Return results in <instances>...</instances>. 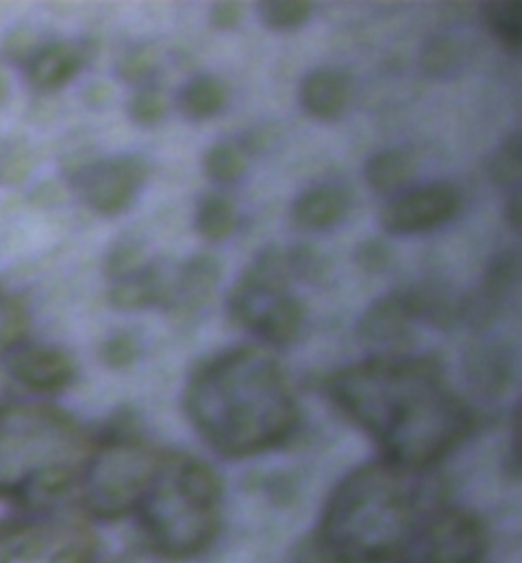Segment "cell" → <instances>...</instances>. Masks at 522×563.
Listing matches in <instances>:
<instances>
[{
    "mask_svg": "<svg viewBox=\"0 0 522 563\" xmlns=\"http://www.w3.org/2000/svg\"><path fill=\"white\" fill-rule=\"evenodd\" d=\"M323 386L380 443L388 462L409 470L437 464L474 429V410L431 355H380L333 372Z\"/></svg>",
    "mask_w": 522,
    "mask_h": 563,
    "instance_id": "obj_1",
    "label": "cell"
},
{
    "mask_svg": "<svg viewBox=\"0 0 522 563\" xmlns=\"http://www.w3.org/2000/svg\"><path fill=\"white\" fill-rule=\"evenodd\" d=\"M198 433L229 457L280 448L298 424L297 398L278 360L259 347H237L204 362L184 393Z\"/></svg>",
    "mask_w": 522,
    "mask_h": 563,
    "instance_id": "obj_2",
    "label": "cell"
},
{
    "mask_svg": "<svg viewBox=\"0 0 522 563\" xmlns=\"http://www.w3.org/2000/svg\"><path fill=\"white\" fill-rule=\"evenodd\" d=\"M419 470L388 460L355 470L326 505L319 533L331 563L404 560L424 521V484Z\"/></svg>",
    "mask_w": 522,
    "mask_h": 563,
    "instance_id": "obj_3",
    "label": "cell"
},
{
    "mask_svg": "<svg viewBox=\"0 0 522 563\" xmlns=\"http://www.w3.org/2000/svg\"><path fill=\"white\" fill-rule=\"evenodd\" d=\"M137 512L152 548L186 560L207 550L221 522V479L188 455L166 453Z\"/></svg>",
    "mask_w": 522,
    "mask_h": 563,
    "instance_id": "obj_4",
    "label": "cell"
},
{
    "mask_svg": "<svg viewBox=\"0 0 522 563\" xmlns=\"http://www.w3.org/2000/svg\"><path fill=\"white\" fill-rule=\"evenodd\" d=\"M85 453V437L66 415L35 407L0 410V484L59 494L70 486Z\"/></svg>",
    "mask_w": 522,
    "mask_h": 563,
    "instance_id": "obj_5",
    "label": "cell"
},
{
    "mask_svg": "<svg viewBox=\"0 0 522 563\" xmlns=\"http://www.w3.org/2000/svg\"><path fill=\"white\" fill-rule=\"evenodd\" d=\"M164 457L166 453L135 439H116L104 445L88 472V505L102 517H123L137 510Z\"/></svg>",
    "mask_w": 522,
    "mask_h": 563,
    "instance_id": "obj_6",
    "label": "cell"
},
{
    "mask_svg": "<svg viewBox=\"0 0 522 563\" xmlns=\"http://www.w3.org/2000/svg\"><path fill=\"white\" fill-rule=\"evenodd\" d=\"M486 533L466 510L433 507L404 555L409 563H484Z\"/></svg>",
    "mask_w": 522,
    "mask_h": 563,
    "instance_id": "obj_7",
    "label": "cell"
},
{
    "mask_svg": "<svg viewBox=\"0 0 522 563\" xmlns=\"http://www.w3.org/2000/svg\"><path fill=\"white\" fill-rule=\"evenodd\" d=\"M288 260L280 247H266L255 257L254 264L241 274L226 298L231 319L247 329H254L257 317L268 309L274 300L286 296L290 284Z\"/></svg>",
    "mask_w": 522,
    "mask_h": 563,
    "instance_id": "obj_8",
    "label": "cell"
},
{
    "mask_svg": "<svg viewBox=\"0 0 522 563\" xmlns=\"http://www.w3.org/2000/svg\"><path fill=\"white\" fill-rule=\"evenodd\" d=\"M459 209L462 195L455 186L429 184L386 205L380 214V223L388 233L412 235L449 223Z\"/></svg>",
    "mask_w": 522,
    "mask_h": 563,
    "instance_id": "obj_9",
    "label": "cell"
},
{
    "mask_svg": "<svg viewBox=\"0 0 522 563\" xmlns=\"http://www.w3.org/2000/svg\"><path fill=\"white\" fill-rule=\"evenodd\" d=\"M147 164L135 155L104 162L86 176V198L97 211L104 214L125 211L147 180Z\"/></svg>",
    "mask_w": 522,
    "mask_h": 563,
    "instance_id": "obj_10",
    "label": "cell"
},
{
    "mask_svg": "<svg viewBox=\"0 0 522 563\" xmlns=\"http://www.w3.org/2000/svg\"><path fill=\"white\" fill-rule=\"evenodd\" d=\"M221 280V264L214 255H192L182 266L171 269L166 309L176 319H190L212 298Z\"/></svg>",
    "mask_w": 522,
    "mask_h": 563,
    "instance_id": "obj_11",
    "label": "cell"
},
{
    "mask_svg": "<svg viewBox=\"0 0 522 563\" xmlns=\"http://www.w3.org/2000/svg\"><path fill=\"white\" fill-rule=\"evenodd\" d=\"M519 276H521V262L514 252H502L492 257L481 282L480 292L471 300L462 302V312H466L474 327L486 329L492 324L496 317L500 314L504 300L514 290Z\"/></svg>",
    "mask_w": 522,
    "mask_h": 563,
    "instance_id": "obj_12",
    "label": "cell"
},
{
    "mask_svg": "<svg viewBox=\"0 0 522 563\" xmlns=\"http://www.w3.org/2000/svg\"><path fill=\"white\" fill-rule=\"evenodd\" d=\"M419 319L410 292H396L376 300L357 321V333L369 345H392L409 338Z\"/></svg>",
    "mask_w": 522,
    "mask_h": 563,
    "instance_id": "obj_13",
    "label": "cell"
},
{
    "mask_svg": "<svg viewBox=\"0 0 522 563\" xmlns=\"http://www.w3.org/2000/svg\"><path fill=\"white\" fill-rule=\"evenodd\" d=\"M466 378L484 396H504L514 378V357L502 341H480L464 357Z\"/></svg>",
    "mask_w": 522,
    "mask_h": 563,
    "instance_id": "obj_14",
    "label": "cell"
},
{
    "mask_svg": "<svg viewBox=\"0 0 522 563\" xmlns=\"http://www.w3.org/2000/svg\"><path fill=\"white\" fill-rule=\"evenodd\" d=\"M13 374L31 390L54 393L70 384L74 364L66 353L37 347L14 357Z\"/></svg>",
    "mask_w": 522,
    "mask_h": 563,
    "instance_id": "obj_15",
    "label": "cell"
},
{
    "mask_svg": "<svg viewBox=\"0 0 522 563\" xmlns=\"http://www.w3.org/2000/svg\"><path fill=\"white\" fill-rule=\"evenodd\" d=\"M171 269L166 266H145L135 276L116 282L111 290V302L116 309H145L152 305H166L170 288Z\"/></svg>",
    "mask_w": 522,
    "mask_h": 563,
    "instance_id": "obj_16",
    "label": "cell"
},
{
    "mask_svg": "<svg viewBox=\"0 0 522 563\" xmlns=\"http://www.w3.org/2000/svg\"><path fill=\"white\" fill-rule=\"evenodd\" d=\"M349 88L335 70H314L302 80L300 102L307 113L316 119H335L345 109Z\"/></svg>",
    "mask_w": 522,
    "mask_h": 563,
    "instance_id": "obj_17",
    "label": "cell"
},
{
    "mask_svg": "<svg viewBox=\"0 0 522 563\" xmlns=\"http://www.w3.org/2000/svg\"><path fill=\"white\" fill-rule=\"evenodd\" d=\"M345 209H347V200L340 188L321 186L300 195L295 200L290 214H292V223L298 229L319 231V229L335 225L345 214Z\"/></svg>",
    "mask_w": 522,
    "mask_h": 563,
    "instance_id": "obj_18",
    "label": "cell"
},
{
    "mask_svg": "<svg viewBox=\"0 0 522 563\" xmlns=\"http://www.w3.org/2000/svg\"><path fill=\"white\" fill-rule=\"evenodd\" d=\"M419 168L417 157L409 150H384L380 154L374 155L366 166V183L371 190L390 195L414 178Z\"/></svg>",
    "mask_w": 522,
    "mask_h": 563,
    "instance_id": "obj_19",
    "label": "cell"
},
{
    "mask_svg": "<svg viewBox=\"0 0 522 563\" xmlns=\"http://www.w3.org/2000/svg\"><path fill=\"white\" fill-rule=\"evenodd\" d=\"M302 319H304L302 302L295 296L286 295L274 300L268 309L257 317L254 331L271 345L284 347L297 338Z\"/></svg>",
    "mask_w": 522,
    "mask_h": 563,
    "instance_id": "obj_20",
    "label": "cell"
},
{
    "mask_svg": "<svg viewBox=\"0 0 522 563\" xmlns=\"http://www.w3.org/2000/svg\"><path fill=\"white\" fill-rule=\"evenodd\" d=\"M78 52L66 45L56 43L45 47L31 64V80L40 88H56L66 85L76 71L80 70Z\"/></svg>",
    "mask_w": 522,
    "mask_h": 563,
    "instance_id": "obj_21",
    "label": "cell"
},
{
    "mask_svg": "<svg viewBox=\"0 0 522 563\" xmlns=\"http://www.w3.org/2000/svg\"><path fill=\"white\" fill-rule=\"evenodd\" d=\"M226 102V88L219 78L212 76H200L190 80L184 86L180 92V111L188 119H209L214 113H219Z\"/></svg>",
    "mask_w": 522,
    "mask_h": 563,
    "instance_id": "obj_22",
    "label": "cell"
},
{
    "mask_svg": "<svg viewBox=\"0 0 522 563\" xmlns=\"http://www.w3.org/2000/svg\"><path fill=\"white\" fill-rule=\"evenodd\" d=\"M481 16L504 47L519 52L522 43L521 0H492L481 4Z\"/></svg>",
    "mask_w": 522,
    "mask_h": 563,
    "instance_id": "obj_23",
    "label": "cell"
},
{
    "mask_svg": "<svg viewBox=\"0 0 522 563\" xmlns=\"http://www.w3.org/2000/svg\"><path fill=\"white\" fill-rule=\"evenodd\" d=\"M235 207L229 198L211 195L198 207V233L209 241H223L235 231Z\"/></svg>",
    "mask_w": 522,
    "mask_h": 563,
    "instance_id": "obj_24",
    "label": "cell"
},
{
    "mask_svg": "<svg viewBox=\"0 0 522 563\" xmlns=\"http://www.w3.org/2000/svg\"><path fill=\"white\" fill-rule=\"evenodd\" d=\"M259 19L274 31H292L302 27L312 14L309 0H266L257 4Z\"/></svg>",
    "mask_w": 522,
    "mask_h": 563,
    "instance_id": "obj_25",
    "label": "cell"
},
{
    "mask_svg": "<svg viewBox=\"0 0 522 563\" xmlns=\"http://www.w3.org/2000/svg\"><path fill=\"white\" fill-rule=\"evenodd\" d=\"M207 176L214 183H235L247 168L245 152L233 143H216L202 157Z\"/></svg>",
    "mask_w": 522,
    "mask_h": 563,
    "instance_id": "obj_26",
    "label": "cell"
},
{
    "mask_svg": "<svg viewBox=\"0 0 522 563\" xmlns=\"http://www.w3.org/2000/svg\"><path fill=\"white\" fill-rule=\"evenodd\" d=\"M521 133H512L490 162V178L500 188H517L522 178Z\"/></svg>",
    "mask_w": 522,
    "mask_h": 563,
    "instance_id": "obj_27",
    "label": "cell"
},
{
    "mask_svg": "<svg viewBox=\"0 0 522 563\" xmlns=\"http://www.w3.org/2000/svg\"><path fill=\"white\" fill-rule=\"evenodd\" d=\"M286 260H288L290 274L300 280L309 282V284H323L329 278V272H331L329 257L314 245L300 243L286 254Z\"/></svg>",
    "mask_w": 522,
    "mask_h": 563,
    "instance_id": "obj_28",
    "label": "cell"
},
{
    "mask_svg": "<svg viewBox=\"0 0 522 563\" xmlns=\"http://www.w3.org/2000/svg\"><path fill=\"white\" fill-rule=\"evenodd\" d=\"M27 329V317L19 300L0 290V353L11 350Z\"/></svg>",
    "mask_w": 522,
    "mask_h": 563,
    "instance_id": "obj_29",
    "label": "cell"
},
{
    "mask_svg": "<svg viewBox=\"0 0 522 563\" xmlns=\"http://www.w3.org/2000/svg\"><path fill=\"white\" fill-rule=\"evenodd\" d=\"M457 56H459V49L455 40L447 35H437L424 45L421 66L431 76H443L457 64Z\"/></svg>",
    "mask_w": 522,
    "mask_h": 563,
    "instance_id": "obj_30",
    "label": "cell"
},
{
    "mask_svg": "<svg viewBox=\"0 0 522 563\" xmlns=\"http://www.w3.org/2000/svg\"><path fill=\"white\" fill-rule=\"evenodd\" d=\"M166 109H168L166 97L156 88H147V90L137 92L129 102V113L140 125H156L157 121L164 119Z\"/></svg>",
    "mask_w": 522,
    "mask_h": 563,
    "instance_id": "obj_31",
    "label": "cell"
},
{
    "mask_svg": "<svg viewBox=\"0 0 522 563\" xmlns=\"http://www.w3.org/2000/svg\"><path fill=\"white\" fill-rule=\"evenodd\" d=\"M143 268H145V255H143L142 247L133 245V243L119 245L113 254L109 255V262H107L109 274L119 280L135 276Z\"/></svg>",
    "mask_w": 522,
    "mask_h": 563,
    "instance_id": "obj_32",
    "label": "cell"
},
{
    "mask_svg": "<svg viewBox=\"0 0 522 563\" xmlns=\"http://www.w3.org/2000/svg\"><path fill=\"white\" fill-rule=\"evenodd\" d=\"M156 66V52L154 47H135L121 57L119 62V76L127 82H140Z\"/></svg>",
    "mask_w": 522,
    "mask_h": 563,
    "instance_id": "obj_33",
    "label": "cell"
},
{
    "mask_svg": "<svg viewBox=\"0 0 522 563\" xmlns=\"http://www.w3.org/2000/svg\"><path fill=\"white\" fill-rule=\"evenodd\" d=\"M140 355V343L133 335H116L109 339L102 347V360L107 366L127 367L137 360Z\"/></svg>",
    "mask_w": 522,
    "mask_h": 563,
    "instance_id": "obj_34",
    "label": "cell"
},
{
    "mask_svg": "<svg viewBox=\"0 0 522 563\" xmlns=\"http://www.w3.org/2000/svg\"><path fill=\"white\" fill-rule=\"evenodd\" d=\"M390 247L381 240H366L355 252L357 266L367 274H378L390 264Z\"/></svg>",
    "mask_w": 522,
    "mask_h": 563,
    "instance_id": "obj_35",
    "label": "cell"
},
{
    "mask_svg": "<svg viewBox=\"0 0 522 563\" xmlns=\"http://www.w3.org/2000/svg\"><path fill=\"white\" fill-rule=\"evenodd\" d=\"M243 19V4L235 2V0H223L216 2L212 7L211 23L216 29L225 31V29L237 27Z\"/></svg>",
    "mask_w": 522,
    "mask_h": 563,
    "instance_id": "obj_36",
    "label": "cell"
},
{
    "mask_svg": "<svg viewBox=\"0 0 522 563\" xmlns=\"http://www.w3.org/2000/svg\"><path fill=\"white\" fill-rule=\"evenodd\" d=\"M507 219L512 229H521V195H519V190L507 202Z\"/></svg>",
    "mask_w": 522,
    "mask_h": 563,
    "instance_id": "obj_37",
    "label": "cell"
},
{
    "mask_svg": "<svg viewBox=\"0 0 522 563\" xmlns=\"http://www.w3.org/2000/svg\"><path fill=\"white\" fill-rule=\"evenodd\" d=\"M4 92H7V74L0 70V99L4 97Z\"/></svg>",
    "mask_w": 522,
    "mask_h": 563,
    "instance_id": "obj_38",
    "label": "cell"
}]
</instances>
